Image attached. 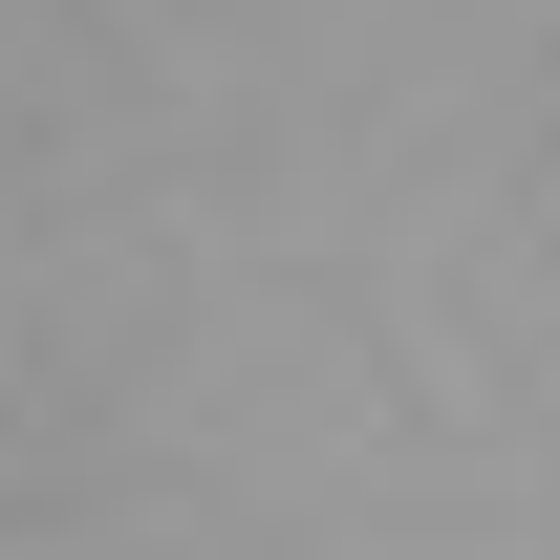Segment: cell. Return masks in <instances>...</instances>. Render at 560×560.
Segmentation results:
<instances>
[]
</instances>
